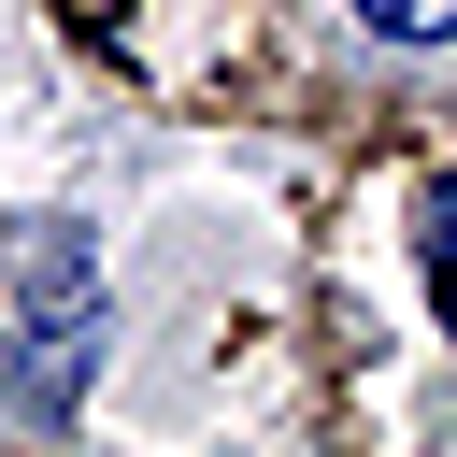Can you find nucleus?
Segmentation results:
<instances>
[{
    "label": "nucleus",
    "instance_id": "obj_1",
    "mask_svg": "<svg viewBox=\"0 0 457 457\" xmlns=\"http://www.w3.org/2000/svg\"><path fill=\"white\" fill-rule=\"evenodd\" d=\"M357 14H371L386 43H443V29H457V0H357Z\"/></svg>",
    "mask_w": 457,
    "mask_h": 457
}]
</instances>
